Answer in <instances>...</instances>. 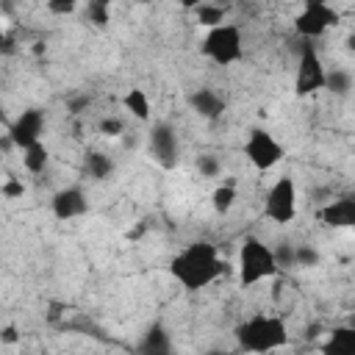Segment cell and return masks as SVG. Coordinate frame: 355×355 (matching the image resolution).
Listing matches in <instances>:
<instances>
[{"instance_id": "cell-13", "label": "cell", "mask_w": 355, "mask_h": 355, "mask_svg": "<svg viewBox=\"0 0 355 355\" xmlns=\"http://www.w3.org/2000/svg\"><path fill=\"white\" fill-rule=\"evenodd\" d=\"M133 355H172V336H169V330L161 322L150 324L141 333Z\"/></svg>"}, {"instance_id": "cell-7", "label": "cell", "mask_w": 355, "mask_h": 355, "mask_svg": "<svg viewBox=\"0 0 355 355\" xmlns=\"http://www.w3.org/2000/svg\"><path fill=\"white\" fill-rule=\"evenodd\" d=\"M336 25H338V11H336L330 3H324V0H311V3H305L302 11L294 17V31H297V36H302L305 42L324 36V33H327L330 28H336Z\"/></svg>"}, {"instance_id": "cell-29", "label": "cell", "mask_w": 355, "mask_h": 355, "mask_svg": "<svg viewBox=\"0 0 355 355\" xmlns=\"http://www.w3.org/2000/svg\"><path fill=\"white\" fill-rule=\"evenodd\" d=\"M78 6H75V0H50L47 3V11L50 14H72Z\"/></svg>"}, {"instance_id": "cell-28", "label": "cell", "mask_w": 355, "mask_h": 355, "mask_svg": "<svg viewBox=\"0 0 355 355\" xmlns=\"http://www.w3.org/2000/svg\"><path fill=\"white\" fill-rule=\"evenodd\" d=\"M89 105H92V97L89 94H75V97L67 100V111L69 114H83Z\"/></svg>"}, {"instance_id": "cell-18", "label": "cell", "mask_w": 355, "mask_h": 355, "mask_svg": "<svg viewBox=\"0 0 355 355\" xmlns=\"http://www.w3.org/2000/svg\"><path fill=\"white\" fill-rule=\"evenodd\" d=\"M47 164H50V150L44 147V141H36L28 150H22V166L31 175H42L47 169Z\"/></svg>"}, {"instance_id": "cell-10", "label": "cell", "mask_w": 355, "mask_h": 355, "mask_svg": "<svg viewBox=\"0 0 355 355\" xmlns=\"http://www.w3.org/2000/svg\"><path fill=\"white\" fill-rule=\"evenodd\" d=\"M44 133V114L39 108H28L22 111L11 125H8V141L19 150H28L31 144L42 141Z\"/></svg>"}, {"instance_id": "cell-4", "label": "cell", "mask_w": 355, "mask_h": 355, "mask_svg": "<svg viewBox=\"0 0 355 355\" xmlns=\"http://www.w3.org/2000/svg\"><path fill=\"white\" fill-rule=\"evenodd\" d=\"M200 53L214 61L216 67H230L239 64L244 58V36L241 28L233 22H222L216 28H208L202 42H200Z\"/></svg>"}, {"instance_id": "cell-25", "label": "cell", "mask_w": 355, "mask_h": 355, "mask_svg": "<svg viewBox=\"0 0 355 355\" xmlns=\"http://www.w3.org/2000/svg\"><path fill=\"white\" fill-rule=\"evenodd\" d=\"M97 130H100L103 136L116 139V136H122V133H125V122H122L119 116H103V119L97 122Z\"/></svg>"}, {"instance_id": "cell-24", "label": "cell", "mask_w": 355, "mask_h": 355, "mask_svg": "<svg viewBox=\"0 0 355 355\" xmlns=\"http://www.w3.org/2000/svg\"><path fill=\"white\" fill-rule=\"evenodd\" d=\"M197 169H200V175H202V178H216V175L222 172V164H219V158H216V155L202 153V155L197 158Z\"/></svg>"}, {"instance_id": "cell-3", "label": "cell", "mask_w": 355, "mask_h": 355, "mask_svg": "<svg viewBox=\"0 0 355 355\" xmlns=\"http://www.w3.org/2000/svg\"><path fill=\"white\" fill-rule=\"evenodd\" d=\"M236 269H239V283H241L244 288L258 286V283H263V280H269V277H275V275L280 272L277 263H275L272 247H269L266 241H261L258 236H247V239L241 241Z\"/></svg>"}, {"instance_id": "cell-20", "label": "cell", "mask_w": 355, "mask_h": 355, "mask_svg": "<svg viewBox=\"0 0 355 355\" xmlns=\"http://www.w3.org/2000/svg\"><path fill=\"white\" fill-rule=\"evenodd\" d=\"M194 14H197V22L202 28H216V25L227 22V8L219 3H200Z\"/></svg>"}, {"instance_id": "cell-11", "label": "cell", "mask_w": 355, "mask_h": 355, "mask_svg": "<svg viewBox=\"0 0 355 355\" xmlns=\"http://www.w3.org/2000/svg\"><path fill=\"white\" fill-rule=\"evenodd\" d=\"M50 211H53V216L61 219V222L78 219V216H83V214L89 211V197H86V191H83L80 186H64V189H58V191L53 194Z\"/></svg>"}, {"instance_id": "cell-31", "label": "cell", "mask_w": 355, "mask_h": 355, "mask_svg": "<svg viewBox=\"0 0 355 355\" xmlns=\"http://www.w3.org/2000/svg\"><path fill=\"white\" fill-rule=\"evenodd\" d=\"M205 355H227V352H222V349H208Z\"/></svg>"}, {"instance_id": "cell-16", "label": "cell", "mask_w": 355, "mask_h": 355, "mask_svg": "<svg viewBox=\"0 0 355 355\" xmlns=\"http://www.w3.org/2000/svg\"><path fill=\"white\" fill-rule=\"evenodd\" d=\"M122 105H125V111H130L139 122H150V111H153V105H150V97H147L144 89H139V86L128 89V92L122 94Z\"/></svg>"}, {"instance_id": "cell-32", "label": "cell", "mask_w": 355, "mask_h": 355, "mask_svg": "<svg viewBox=\"0 0 355 355\" xmlns=\"http://www.w3.org/2000/svg\"><path fill=\"white\" fill-rule=\"evenodd\" d=\"M3 39H6V33H3V28H0V44H3Z\"/></svg>"}, {"instance_id": "cell-21", "label": "cell", "mask_w": 355, "mask_h": 355, "mask_svg": "<svg viewBox=\"0 0 355 355\" xmlns=\"http://www.w3.org/2000/svg\"><path fill=\"white\" fill-rule=\"evenodd\" d=\"M352 72L349 69H333V72H327V78H324V89H330L333 94H338V97H347L349 92H352Z\"/></svg>"}, {"instance_id": "cell-19", "label": "cell", "mask_w": 355, "mask_h": 355, "mask_svg": "<svg viewBox=\"0 0 355 355\" xmlns=\"http://www.w3.org/2000/svg\"><path fill=\"white\" fill-rule=\"evenodd\" d=\"M236 186L233 183H222V186H216L214 191H211V208L219 214V216H225V214H230L233 211V205H236Z\"/></svg>"}, {"instance_id": "cell-6", "label": "cell", "mask_w": 355, "mask_h": 355, "mask_svg": "<svg viewBox=\"0 0 355 355\" xmlns=\"http://www.w3.org/2000/svg\"><path fill=\"white\" fill-rule=\"evenodd\" d=\"M241 150H244V158H247L258 172L275 169V166L283 161V155H286L283 144H280L269 130H263V128H252V130L247 133Z\"/></svg>"}, {"instance_id": "cell-14", "label": "cell", "mask_w": 355, "mask_h": 355, "mask_svg": "<svg viewBox=\"0 0 355 355\" xmlns=\"http://www.w3.org/2000/svg\"><path fill=\"white\" fill-rule=\"evenodd\" d=\"M189 105L202 119H219L225 114V108H227L225 97L219 92H214V89H197V92H191L189 94Z\"/></svg>"}, {"instance_id": "cell-9", "label": "cell", "mask_w": 355, "mask_h": 355, "mask_svg": "<svg viewBox=\"0 0 355 355\" xmlns=\"http://www.w3.org/2000/svg\"><path fill=\"white\" fill-rule=\"evenodd\" d=\"M150 155L164 166V169H175L180 161V144H178V133L172 130V125L166 122H155L150 128Z\"/></svg>"}, {"instance_id": "cell-2", "label": "cell", "mask_w": 355, "mask_h": 355, "mask_svg": "<svg viewBox=\"0 0 355 355\" xmlns=\"http://www.w3.org/2000/svg\"><path fill=\"white\" fill-rule=\"evenodd\" d=\"M233 336H236L239 349H244L250 355H266V352H275L288 344L286 322L272 313H255V316L239 322Z\"/></svg>"}, {"instance_id": "cell-26", "label": "cell", "mask_w": 355, "mask_h": 355, "mask_svg": "<svg viewBox=\"0 0 355 355\" xmlns=\"http://www.w3.org/2000/svg\"><path fill=\"white\" fill-rule=\"evenodd\" d=\"M0 194H3L6 200H19V197L25 194V183H22L19 178H6V183L0 186Z\"/></svg>"}, {"instance_id": "cell-17", "label": "cell", "mask_w": 355, "mask_h": 355, "mask_svg": "<svg viewBox=\"0 0 355 355\" xmlns=\"http://www.w3.org/2000/svg\"><path fill=\"white\" fill-rule=\"evenodd\" d=\"M83 169H86V175H89L92 180H108V178L114 175V161H111L105 153L92 150V153H86V158H83Z\"/></svg>"}, {"instance_id": "cell-27", "label": "cell", "mask_w": 355, "mask_h": 355, "mask_svg": "<svg viewBox=\"0 0 355 355\" xmlns=\"http://www.w3.org/2000/svg\"><path fill=\"white\" fill-rule=\"evenodd\" d=\"M272 252H275V263H277V269H283V266H294V244L272 247Z\"/></svg>"}, {"instance_id": "cell-22", "label": "cell", "mask_w": 355, "mask_h": 355, "mask_svg": "<svg viewBox=\"0 0 355 355\" xmlns=\"http://www.w3.org/2000/svg\"><path fill=\"white\" fill-rule=\"evenodd\" d=\"M319 263V250L311 244H294V266L300 269H311Z\"/></svg>"}, {"instance_id": "cell-8", "label": "cell", "mask_w": 355, "mask_h": 355, "mask_svg": "<svg viewBox=\"0 0 355 355\" xmlns=\"http://www.w3.org/2000/svg\"><path fill=\"white\" fill-rule=\"evenodd\" d=\"M324 78H327V69H324L319 53L313 50V44H302L300 61H297V75H294V92L300 97H311L324 89Z\"/></svg>"}, {"instance_id": "cell-5", "label": "cell", "mask_w": 355, "mask_h": 355, "mask_svg": "<svg viewBox=\"0 0 355 355\" xmlns=\"http://www.w3.org/2000/svg\"><path fill=\"white\" fill-rule=\"evenodd\" d=\"M263 216H269L275 225H288L297 216V183L291 175L277 178L266 197H263Z\"/></svg>"}, {"instance_id": "cell-15", "label": "cell", "mask_w": 355, "mask_h": 355, "mask_svg": "<svg viewBox=\"0 0 355 355\" xmlns=\"http://www.w3.org/2000/svg\"><path fill=\"white\" fill-rule=\"evenodd\" d=\"M322 355H355V327L349 324L333 327L322 344Z\"/></svg>"}, {"instance_id": "cell-12", "label": "cell", "mask_w": 355, "mask_h": 355, "mask_svg": "<svg viewBox=\"0 0 355 355\" xmlns=\"http://www.w3.org/2000/svg\"><path fill=\"white\" fill-rule=\"evenodd\" d=\"M319 222L327 227H352L355 225V197L344 194L319 208Z\"/></svg>"}, {"instance_id": "cell-30", "label": "cell", "mask_w": 355, "mask_h": 355, "mask_svg": "<svg viewBox=\"0 0 355 355\" xmlns=\"http://www.w3.org/2000/svg\"><path fill=\"white\" fill-rule=\"evenodd\" d=\"M17 338H19L17 327H11V324H8V327H3V330H0V344H14Z\"/></svg>"}, {"instance_id": "cell-1", "label": "cell", "mask_w": 355, "mask_h": 355, "mask_svg": "<svg viewBox=\"0 0 355 355\" xmlns=\"http://www.w3.org/2000/svg\"><path fill=\"white\" fill-rule=\"evenodd\" d=\"M225 261L211 241H189L169 261V275L183 291H200L225 275Z\"/></svg>"}, {"instance_id": "cell-23", "label": "cell", "mask_w": 355, "mask_h": 355, "mask_svg": "<svg viewBox=\"0 0 355 355\" xmlns=\"http://www.w3.org/2000/svg\"><path fill=\"white\" fill-rule=\"evenodd\" d=\"M86 19L89 22H94V25H108L111 22V8H108V3L105 0H94V3H89L86 6Z\"/></svg>"}]
</instances>
